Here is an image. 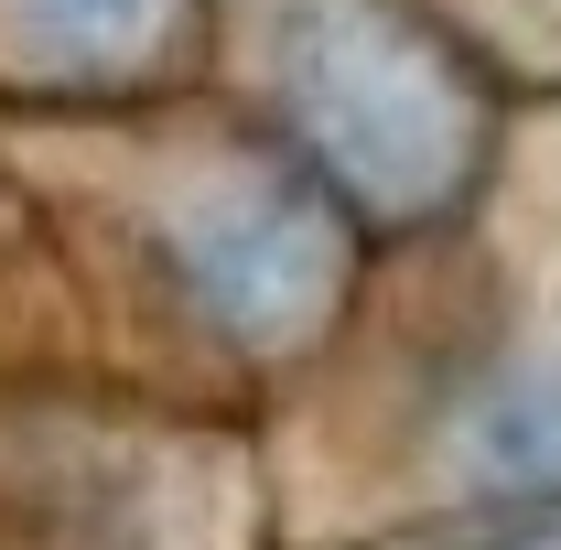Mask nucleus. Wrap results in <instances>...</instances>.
Masks as SVG:
<instances>
[{"label":"nucleus","instance_id":"4","mask_svg":"<svg viewBox=\"0 0 561 550\" xmlns=\"http://www.w3.org/2000/svg\"><path fill=\"white\" fill-rule=\"evenodd\" d=\"M476 475H507V485L561 475V378H540V389H507V400L476 421Z\"/></svg>","mask_w":561,"mask_h":550},{"label":"nucleus","instance_id":"1","mask_svg":"<svg viewBox=\"0 0 561 550\" xmlns=\"http://www.w3.org/2000/svg\"><path fill=\"white\" fill-rule=\"evenodd\" d=\"M280 76L313 151L378 206H443L476 162V98L443 66V44L389 0H291Z\"/></svg>","mask_w":561,"mask_h":550},{"label":"nucleus","instance_id":"2","mask_svg":"<svg viewBox=\"0 0 561 550\" xmlns=\"http://www.w3.org/2000/svg\"><path fill=\"white\" fill-rule=\"evenodd\" d=\"M173 260H184L195 302H206L227 335H291L324 302V280H335V238L313 227L302 195L238 184V195H206V206L184 216Z\"/></svg>","mask_w":561,"mask_h":550},{"label":"nucleus","instance_id":"3","mask_svg":"<svg viewBox=\"0 0 561 550\" xmlns=\"http://www.w3.org/2000/svg\"><path fill=\"white\" fill-rule=\"evenodd\" d=\"M22 22H33L66 66H119V55H140V44L173 22V0H22Z\"/></svg>","mask_w":561,"mask_h":550}]
</instances>
